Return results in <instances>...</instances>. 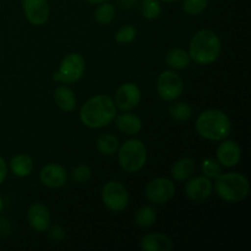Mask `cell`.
<instances>
[{"label":"cell","mask_w":251,"mask_h":251,"mask_svg":"<svg viewBox=\"0 0 251 251\" xmlns=\"http://www.w3.org/2000/svg\"><path fill=\"white\" fill-rule=\"evenodd\" d=\"M117 107L108 95H97L86 100L80 109V120L90 129H102L114 122Z\"/></svg>","instance_id":"cell-1"},{"label":"cell","mask_w":251,"mask_h":251,"mask_svg":"<svg viewBox=\"0 0 251 251\" xmlns=\"http://www.w3.org/2000/svg\"><path fill=\"white\" fill-rule=\"evenodd\" d=\"M189 55L199 65H211L218 60L222 53V42L211 29H200L189 43Z\"/></svg>","instance_id":"cell-2"},{"label":"cell","mask_w":251,"mask_h":251,"mask_svg":"<svg viewBox=\"0 0 251 251\" xmlns=\"http://www.w3.org/2000/svg\"><path fill=\"white\" fill-rule=\"evenodd\" d=\"M196 132L210 141H222L232 131V122L225 112L220 109H207L199 114L195 120Z\"/></svg>","instance_id":"cell-3"},{"label":"cell","mask_w":251,"mask_h":251,"mask_svg":"<svg viewBox=\"0 0 251 251\" xmlns=\"http://www.w3.org/2000/svg\"><path fill=\"white\" fill-rule=\"evenodd\" d=\"M213 190L226 202L237 203L248 198L250 183L247 176L238 172L222 173L216 179Z\"/></svg>","instance_id":"cell-4"},{"label":"cell","mask_w":251,"mask_h":251,"mask_svg":"<svg viewBox=\"0 0 251 251\" xmlns=\"http://www.w3.org/2000/svg\"><path fill=\"white\" fill-rule=\"evenodd\" d=\"M118 162L126 173H137L147 162V149L139 139H130L118 149Z\"/></svg>","instance_id":"cell-5"},{"label":"cell","mask_w":251,"mask_h":251,"mask_svg":"<svg viewBox=\"0 0 251 251\" xmlns=\"http://www.w3.org/2000/svg\"><path fill=\"white\" fill-rule=\"evenodd\" d=\"M86 70V61L80 53H69L61 59L59 69L53 74L51 78L56 82L75 83L83 76Z\"/></svg>","instance_id":"cell-6"},{"label":"cell","mask_w":251,"mask_h":251,"mask_svg":"<svg viewBox=\"0 0 251 251\" xmlns=\"http://www.w3.org/2000/svg\"><path fill=\"white\" fill-rule=\"evenodd\" d=\"M102 202L112 212H122L127 207L130 201L127 189L120 181L110 180L104 184L100 193Z\"/></svg>","instance_id":"cell-7"},{"label":"cell","mask_w":251,"mask_h":251,"mask_svg":"<svg viewBox=\"0 0 251 251\" xmlns=\"http://www.w3.org/2000/svg\"><path fill=\"white\" fill-rule=\"evenodd\" d=\"M184 91V81L176 70H164L157 78V93L166 102L178 100Z\"/></svg>","instance_id":"cell-8"},{"label":"cell","mask_w":251,"mask_h":251,"mask_svg":"<svg viewBox=\"0 0 251 251\" xmlns=\"http://www.w3.org/2000/svg\"><path fill=\"white\" fill-rule=\"evenodd\" d=\"M146 198L154 205L169 202L176 195V185L168 178H154L146 185Z\"/></svg>","instance_id":"cell-9"},{"label":"cell","mask_w":251,"mask_h":251,"mask_svg":"<svg viewBox=\"0 0 251 251\" xmlns=\"http://www.w3.org/2000/svg\"><path fill=\"white\" fill-rule=\"evenodd\" d=\"M141 100V90L134 82H125L118 87L114 95L115 107L122 112H130L139 105Z\"/></svg>","instance_id":"cell-10"},{"label":"cell","mask_w":251,"mask_h":251,"mask_svg":"<svg viewBox=\"0 0 251 251\" xmlns=\"http://www.w3.org/2000/svg\"><path fill=\"white\" fill-rule=\"evenodd\" d=\"M22 10L27 21L33 26H43L50 16L48 0H22Z\"/></svg>","instance_id":"cell-11"},{"label":"cell","mask_w":251,"mask_h":251,"mask_svg":"<svg viewBox=\"0 0 251 251\" xmlns=\"http://www.w3.org/2000/svg\"><path fill=\"white\" fill-rule=\"evenodd\" d=\"M39 180L49 189H60L68 181V172L61 164L49 163L39 172Z\"/></svg>","instance_id":"cell-12"},{"label":"cell","mask_w":251,"mask_h":251,"mask_svg":"<svg viewBox=\"0 0 251 251\" xmlns=\"http://www.w3.org/2000/svg\"><path fill=\"white\" fill-rule=\"evenodd\" d=\"M213 190V184L211 179L205 176H199L190 179L185 185V194L193 202H201L207 200Z\"/></svg>","instance_id":"cell-13"},{"label":"cell","mask_w":251,"mask_h":251,"mask_svg":"<svg viewBox=\"0 0 251 251\" xmlns=\"http://www.w3.org/2000/svg\"><path fill=\"white\" fill-rule=\"evenodd\" d=\"M27 222L36 232H47L50 227V212L48 207L41 202L32 203L27 210Z\"/></svg>","instance_id":"cell-14"},{"label":"cell","mask_w":251,"mask_h":251,"mask_svg":"<svg viewBox=\"0 0 251 251\" xmlns=\"http://www.w3.org/2000/svg\"><path fill=\"white\" fill-rule=\"evenodd\" d=\"M216 156L221 166L232 168L237 166L242 159V149L233 140H222L216 152Z\"/></svg>","instance_id":"cell-15"},{"label":"cell","mask_w":251,"mask_h":251,"mask_svg":"<svg viewBox=\"0 0 251 251\" xmlns=\"http://www.w3.org/2000/svg\"><path fill=\"white\" fill-rule=\"evenodd\" d=\"M114 122L117 129L127 136L139 134L142 130V120L134 113L123 112L122 114H117Z\"/></svg>","instance_id":"cell-16"},{"label":"cell","mask_w":251,"mask_h":251,"mask_svg":"<svg viewBox=\"0 0 251 251\" xmlns=\"http://www.w3.org/2000/svg\"><path fill=\"white\" fill-rule=\"evenodd\" d=\"M140 247L144 251H171L173 242L162 233H150L142 238Z\"/></svg>","instance_id":"cell-17"},{"label":"cell","mask_w":251,"mask_h":251,"mask_svg":"<svg viewBox=\"0 0 251 251\" xmlns=\"http://www.w3.org/2000/svg\"><path fill=\"white\" fill-rule=\"evenodd\" d=\"M54 100H55L56 105L60 110L65 113H70L75 110L76 108V100L75 93L71 88L66 87V86H59L54 91Z\"/></svg>","instance_id":"cell-18"},{"label":"cell","mask_w":251,"mask_h":251,"mask_svg":"<svg viewBox=\"0 0 251 251\" xmlns=\"http://www.w3.org/2000/svg\"><path fill=\"white\" fill-rule=\"evenodd\" d=\"M9 166L12 174L15 176H19V178H26V176H28L34 168L33 159L28 154L25 153L16 154L15 157H12Z\"/></svg>","instance_id":"cell-19"},{"label":"cell","mask_w":251,"mask_h":251,"mask_svg":"<svg viewBox=\"0 0 251 251\" xmlns=\"http://www.w3.org/2000/svg\"><path fill=\"white\" fill-rule=\"evenodd\" d=\"M195 171V161L190 157H183L173 164L171 174L176 181H185Z\"/></svg>","instance_id":"cell-20"},{"label":"cell","mask_w":251,"mask_h":251,"mask_svg":"<svg viewBox=\"0 0 251 251\" xmlns=\"http://www.w3.org/2000/svg\"><path fill=\"white\" fill-rule=\"evenodd\" d=\"M190 55L181 48L171 49L166 55V64L172 70H184L190 65Z\"/></svg>","instance_id":"cell-21"},{"label":"cell","mask_w":251,"mask_h":251,"mask_svg":"<svg viewBox=\"0 0 251 251\" xmlns=\"http://www.w3.org/2000/svg\"><path fill=\"white\" fill-rule=\"evenodd\" d=\"M119 140L117 136H114L110 132L107 134L100 135V137L96 141V147H97V151L100 152L103 156H113L114 153H117L118 149H119Z\"/></svg>","instance_id":"cell-22"},{"label":"cell","mask_w":251,"mask_h":251,"mask_svg":"<svg viewBox=\"0 0 251 251\" xmlns=\"http://www.w3.org/2000/svg\"><path fill=\"white\" fill-rule=\"evenodd\" d=\"M157 212L151 206H142L135 213V222L141 228H150L156 223Z\"/></svg>","instance_id":"cell-23"},{"label":"cell","mask_w":251,"mask_h":251,"mask_svg":"<svg viewBox=\"0 0 251 251\" xmlns=\"http://www.w3.org/2000/svg\"><path fill=\"white\" fill-rule=\"evenodd\" d=\"M115 17V6L110 2L104 1L98 4L95 10V20L100 25H109Z\"/></svg>","instance_id":"cell-24"},{"label":"cell","mask_w":251,"mask_h":251,"mask_svg":"<svg viewBox=\"0 0 251 251\" xmlns=\"http://www.w3.org/2000/svg\"><path fill=\"white\" fill-rule=\"evenodd\" d=\"M193 115V108L186 102H176L169 107V117L178 123L188 122Z\"/></svg>","instance_id":"cell-25"},{"label":"cell","mask_w":251,"mask_h":251,"mask_svg":"<svg viewBox=\"0 0 251 251\" xmlns=\"http://www.w3.org/2000/svg\"><path fill=\"white\" fill-rule=\"evenodd\" d=\"M162 6L159 0H142L141 15L146 20H156L161 15Z\"/></svg>","instance_id":"cell-26"},{"label":"cell","mask_w":251,"mask_h":251,"mask_svg":"<svg viewBox=\"0 0 251 251\" xmlns=\"http://www.w3.org/2000/svg\"><path fill=\"white\" fill-rule=\"evenodd\" d=\"M202 174L208 179H217L222 174V166L218 163L217 159L206 158L201 163Z\"/></svg>","instance_id":"cell-27"},{"label":"cell","mask_w":251,"mask_h":251,"mask_svg":"<svg viewBox=\"0 0 251 251\" xmlns=\"http://www.w3.org/2000/svg\"><path fill=\"white\" fill-rule=\"evenodd\" d=\"M210 0H183V10L185 14L191 16H198L202 14L208 6Z\"/></svg>","instance_id":"cell-28"},{"label":"cell","mask_w":251,"mask_h":251,"mask_svg":"<svg viewBox=\"0 0 251 251\" xmlns=\"http://www.w3.org/2000/svg\"><path fill=\"white\" fill-rule=\"evenodd\" d=\"M137 36V29L132 25H124L115 33V41L120 44H129L135 41Z\"/></svg>","instance_id":"cell-29"},{"label":"cell","mask_w":251,"mask_h":251,"mask_svg":"<svg viewBox=\"0 0 251 251\" xmlns=\"http://www.w3.org/2000/svg\"><path fill=\"white\" fill-rule=\"evenodd\" d=\"M92 178V169L87 164H80L71 172V180L76 184H86Z\"/></svg>","instance_id":"cell-30"},{"label":"cell","mask_w":251,"mask_h":251,"mask_svg":"<svg viewBox=\"0 0 251 251\" xmlns=\"http://www.w3.org/2000/svg\"><path fill=\"white\" fill-rule=\"evenodd\" d=\"M47 232H48L49 238H50L54 243H60L61 240H64V238L66 237L65 229H64L63 227H60V226H53L51 228H48Z\"/></svg>","instance_id":"cell-31"},{"label":"cell","mask_w":251,"mask_h":251,"mask_svg":"<svg viewBox=\"0 0 251 251\" xmlns=\"http://www.w3.org/2000/svg\"><path fill=\"white\" fill-rule=\"evenodd\" d=\"M7 176V164L5 159L0 156V185L5 181Z\"/></svg>","instance_id":"cell-32"},{"label":"cell","mask_w":251,"mask_h":251,"mask_svg":"<svg viewBox=\"0 0 251 251\" xmlns=\"http://www.w3.org/2000/svg\"><path fill=\"white\" fill-rule=\"evenodd\" d=\"M137 2V0H120V4H122L123 7L125 9H130V7L135 6Z\"/></svg>","instance_id":"cell-33"},{"label":"cell","mask_w":251,"mask_h":251,"mask_svg":"<svg viewBox=\"0 0 251 251\" xmlns=\"http://www.w3.org/2000/svg\"><path fill=\"white\" fill-rule=\"evenodd\" d=\"M85 1L90 2V4H100V2H104V1H108V0H85Z\"/></svg>","instance_id":"cell-34"},{"label":"cell","mask_w":251,"mask_h":251,"mask_svg":"<svg viewBox=\"0 0 251 251\" xmlns=\"http://www.w3.org/2000/svg\"><path fill=\"white\" fill-rule=\"evenodd\" d=\"M2 208H4V201H2V198L0 196V213H1Z\"/></svg>","instance_id":"cell-35"},{"label":"cell","mask_w":251,"mask_h":251,"mask_svg":"<svg viewBox=\"0 0 251 251\" xmlns=\"http://www.w3.org/2000/svg\"><path fill=\"white\" fill-rule=\"evenodd\" d=\"M159 1H163V2H174V1H178V0H159Z\"/></svg>","instance_id":"cell-36"}]
</instances>
